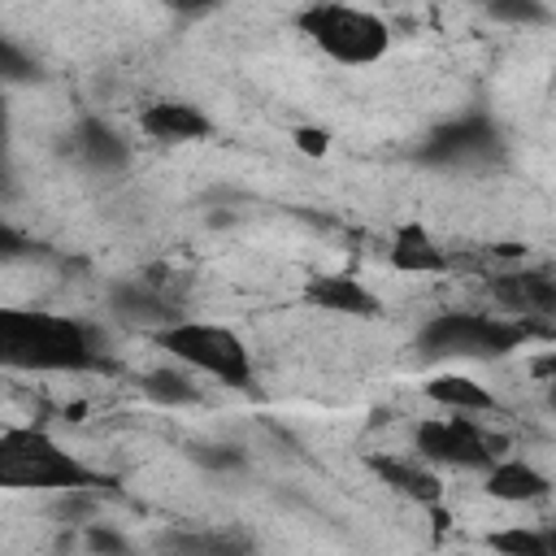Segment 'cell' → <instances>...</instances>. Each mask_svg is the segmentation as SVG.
<instances>
[{
	"mask_svg": "<svg viewBox=\"0 0 556 556\" xmlns=\"http://www.w3.org/2000/svg\"><path fill=\"white\" fill-rule=\"evenodd\" d=\"M74 152L83 156V165H91V169H100V174H117V169L130 165V143H126L113 126H104L100 117H83V122H78V130H74Z\"/></svg>",
	"mask_w": 556,
	"mask_h": 556,
	"instance_id": "cell-16",
	"label": "cell"
},
{
	"mask_svg": "<svg viewBox=\"0 0 556 556\" xmlns=\"http://www.w3.org/2000/svg\"><path fill=\"white\" fill-rule=\"evenodd\" d=\"M482 473H486L482 478L486 495L491 500H504V504H534V500H547V491H552L547 473H539L530 460H517L508 452L500 460H491Z\"/></svg>",
	"mask_w": 556,
	"mask_h": 556,
	"instance_id": "cell-14",
	"label": "cell"
},
{
	"mask_svg": "<svg viewBox=\"0 0 556 556\" xmlns=\"http://www.w3.org/2000/svg\"><path fill=\"white\" fill-rule=\"evenodd\" d=\"M500 152H504V139H500L495 122L482 113H465V117L430 130L417 156L439 169H460V165H491Z\"/></svg>",
	"mask_w": 556,
	"mask_h": 556,
	"instance_id": "cell-7",
	"label": "cell"
},
{
	"mask_svg": "<svg viewBox=\"0 0 556 556\" xmlns=\"http://www.w3.org/2000/svg\"><path fill=\"white\" fill-rule=\"evenodd\" d=\"M4 126H9V117H4V100H0V143H4Z\"/></svg>",
	"mask_w": 556,
	"mask_h": 556,
	"instance_id": "cell-26",
	"label": "cell"
},
{
	"mask_svg": "<svg viewBox=\"0 0 556 556\" xmlns=\"http://www.w3.org/2000/svg\"><path fill=\"white\" fill-rule=\"evenodd\" d=\"M139 130L156 143H200L213 135V122L204 109H195L187 100H152L139 113Z\"/></svg>",
	"mask_w": 556,
	"mask_h": 556,
	"instance_id": "cell-10",
	"label": "cell"
},
{
	"mask_svg": "<svg viewBox=\"0 0 556 556\" xmlns=\"http://www.w3.org/2000/svg\"><path fill=\"white\" fill-rule=\"evenodd\" d=\"M26 248H30V243H26V239H22V235H17V230H13V226L0 217V261H13V256H22Z\"/></svg>",
	"mask_w": 556,
	"mask_h": 556,
	"instance_id": "cell-24",
	"label": "cell"
},
{
	"mask_svg": "<svg viewBox=\"0 0 556 556\" xmlns=\"http://www.w3.org/2000/svg\"><path fill=\"white\" fill-rule=\"evenodd\" d=\"M200 460H204V465H213V469H235V465H243V456H239L235 447H222V443L200 447Z\"/></svg>",
	"mask_w": 556,
	"mask_h": 556,
	"instance_id": "cell-23",
	"label": "cell"
},
{
	"mask_svg": "<svg viewBox=\"0 0 556 556\" xmlns=\"http://www.w3.org/2000/svg\"><path fill=\"white\" fill-rule=\"evenodd\" d=\"M87 543H91V547H109V552H126V539H117L113 530H100V526L87 534Z\"/></svg>",
	"mask_w": 556,
	"mask_h": 556,
	"instance_id": "cell-25",
	"label": "cell"
},
{
	"mask_svg": "<svg viewBox=\"0 0 556 556\" xmlns=\"http://www.w3.org/2000/svg\"><path fill=\"white\" fill-rule=\"evenodd\" d=\"M478 4L491 22H504V26H547L552 22L547 0H478Z\"/></svg>",
	"mask_w": 556,
	"mask_h": 556,
	"instance_id": "cell-18",
	"label": "cell"
},
{
	"mask_svg": "<svg viewBox=\"0 0 556 556\" xmlns=\"http://www.w3.org/2000/svg\"><path fill=\"white\" fill-rule=\"evenodd\" d=\"M109 304H113V313H117L122 321H130V326H152V330H161V326H169V321L178 317L174 300H169L152 278L117 282L113 295H109Z\"/></svg>",
	"mask_w": 556,
	"mask_h": 556,
	"instance_id": "cell-13",
	"label": "cell"
},
{
	"mask_svg": "<svg viewBox=\"0 0 556 556\" xmlns=\"http://www.w3.org/2000/svg\"><path fill=\"white\" fill-rule=\"evenodd\" d=\"M113 486L100 469L83 465L39 426H9L0 430V491H96Z\"/></svg>",
	"mask_w": 556,
	"mask_h": 556,
	"instance_id": "cell-2",
	"label": "cell"
},
{
	"mask_svg": "<svg viewBox=\"0 0 556 556\" xmlns=\"http://www.w3.org/2000/svg\"><path fill=\"white\" fill-rule=\"evenodd\" d=\"M539 334H547L539 321H526L513 313L452 308V313H434L417 330V348L426 361H500Z\"/></svg>",
	"mask_w": 556,
	"mask_h": 556,
	"instance_id": "cell-3",
	"label": "cell"
},
{
	"mask_svg": "<svg viewBox=\"0 0 556 556\" xmlns=\"http://www.w3.org/2000/svg\"><path fill=\"white\" fill-rule=\"evenodd\" d=\"M491 295L504 304V313L526 317V321H543L556 313V278L547 269H508L495 274Z\"/></svg>",
	"mask_w": 556,
	"mask_h": 556,
	"instance_id": "cell-9",
	"label": "cell"
},
{
	"mask_svg": "<svg viewBox=\"0 0 556 556\" xmlns=\"http://www.w3.org/2000/svg\"><path fill=\"white\" fill-rule=\"evenodd\" d=\"M304 300L313 308L339 313V317H378L382 313L378 295L361 278H352V274H313L304 282Z\"/></svg>",
	"mask_w": 556,
	"mask_h": 556,
	"instance_id": "cell-11",
	"label": "cell"
},
{
	"mask_svg": "<svg viewBox=\"0 0 556 556\" xmlns=\"http://www.w3.org/2000/svg\"><path fill=\"white\" fill-rule=\"evenodd\" d=\"M413 452L434 469H486L508 452V434L486 430L469 413L426 417L413 430Z\"/></svg>",
	"mask_w": 556,
	"mask_h": 556,
	"instance_id": "cell-6",
	"label": "cell"
},
{
	"mask_svg": "<svg viewBox=\"0 0 556 556\" xmlns=\"http://www.w3.org/2000/svg\"><path fill=\"white\" fill-rule=\"evenodd\" d=\"M291 139H295V148H300V152H308V156H326V148H330V135H326V130H317V126H300Z\"/></svg>",
	"mask_w": 556,
	"mask_h": 556,
	"instance_id": "cell-22",
	"label": "cell"
},
{
	"mask_svg": "<svg viewBox=\"0 0 556 556\" xmlns=\"http://www.w3.org/2000/svg\"><path fill=\"white\" fill-rule=\"evenodd\" d=\"M161 9L178 13V17H208L217 9H226V0H156Z\"/></svg>",
	"mask_w": 556,
	"mask_h": 556,
	"instance_id": "cell-21",
	"label": "cell"
},
{
	"mask_svg": "<svg viewBox=\"0 0 556 556\" xmlns=\"http://www.w3.org/2000/svg\"><path fill=\"white\" fill-rule=\"evenodd\" d=\"M387 261H391V269H400V274H443L447 265H452V256L443 252V243L421 226V222H404L395 235H391V243H387Z\"/></svg>",
	"mask_w": 556,
	"mask_h": 556,
	"instance_id": "cell-12",
	"label": "cell"
},
{
	"mask_svg": "<svg viewBox=\"0 0 556 556\" xmlns=\"http://www.w3.org/2000/svg\"><path fill=\"white\" fill-rule=\"evenodd\" d=\"M421 391L443 413H469V417H478V413H495L500 408V400L491 395V387H482L469 374H434V378H426Z\"/></svg>",
	"mask_w": 556,
	"mask_h": 556,
	"instance_id": "cell-15",
	"label": "cell"
},
{
	"mask_svg": "<svg viewBox=\"0 0 556 556\" xmlns=\"http://www.w3.org/2000/svg\"><path fill=\"white\" fill-rule=\"evenodd\" d=\"M30 74H35L30 56H26L13 39L0 35V83H22V78H30Z\"/></svg>",
	"mask_w": 556,
	"mask_h": 556,
	"instance_id": "cell-20",
	"label": "cell"
},
{
	"mask_svg": "<svg viewBox=\"0 0 556 556\" xmlns=\"http://www.w3.org/2000/svg\"><path fill=\"white\" fill-rule=\"evenodd\" d=\"M486 547L504 552V556H552V539L543 530H526V526H508V530H491Z\"/></svg>",
	"mask_w": 556,
	"mask_h": 556,
	"instance_id": "cell-19",
	"label": "cell"
},
{
	"mask_svg": "<svg viewBox=\"0 0 556 556\" xmlns=\"http://www.w3.org/2000/svg\"><path fill=\"white\" fill-rule=\"evenodd\" d=\"M295 26L334 65H352V70H365V65L382 61L387 48H391V26L378 13L361 9V4H343V0L304 4L295 13Z\"/></svg>",
	"mask_w": 556,
	"mask_h": 556,
	"instance_id": "cell-4",
	"label": "cell"
},
{
	"mask_svg": "<svg viewBox=\"0 0 556 556\" xmlns=\"http://www.w3.org/2000/svg\"><path fill=\"white\" fill-rule=\"evenodd\" d=\"M156 348H165L178 365H187L191 374H208L222 387L248 391L256 382V365L248 343L222 326V321H204V317H174L169 326L156 330Z\"/></svg>",
	"mask_w": 556,
	"mask_h": 556,
	"instance_id": "cell-5",
	"label": "cell"
},
{
	"mask_svg": "<svg viewBox=\"0 0 556 556\" xmlns=\"http://www.w3.org/2000/svg\"><path fill=\"white\" fill-rule=\"evenodd\" d=\"M100 365V339L87 321L48 308L0 304V369L83 374Z\"/></svg>",
	"mask_w": 556,
	"mask_h": 556,
	"instance_id": "cell-1",
	"label": "cell"
},
{
	"mask_svg": "<svg viewBox=\"0 0 556 556\" xmlns=\"http://www.w3.org/2000/svg\"><path fill=\"white\" fill-rule=\"evenodd\" d=\"M143 395L152 400V404H161V408H191V404H200L204 400V391H200V382L191 378V369L182 365V369H152V374H143Z\"/></svg>",
	"mask_w": 556,
	"mask_h": 556,
	"instance_id": "cell-17",
	"label": "cell"
},
{
	"mask_svg": "<svg viewBox=\"0 0 556 556\" xmlns=\"http://www.w3.org/2000/svg\"><path fill=\"white\" fill-rule=\"evenodd\" d=\"M365 465L374 469V478L387 491H395V495H404V500H413L421 508H434L443 500V482H439L434 465H426L421 456H395V452H382L378 456V452H369Z\"/></svg>",
	"mask_w": 556,
	"mask_h": 556,
	"instance_id": "cell-8",
	"label": "cell"
}]
</instances>
